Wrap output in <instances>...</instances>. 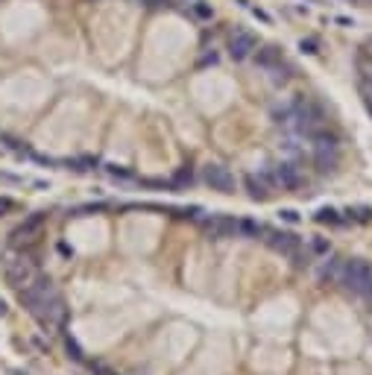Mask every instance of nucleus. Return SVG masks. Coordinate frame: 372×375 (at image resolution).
<instances>
[{
    "instance_id": "f257e3e1",
    "label": "nucleus",
    "mask_w": 372,
    "mask_h": 375,
    "mask_svg": "<svg viewBox=\"0 0 372 375\" xmlns=\"http://www.w3.org/2000/svg\"><path fill=\"white\" fill-rule=\"evenodd\" d=\"M310 141H313V161H316V167L322 173H331L337 167V158H340V141L334 135H328L325 129L316 132Z\"/></svg>"
},
{
    "instance_id": "f03ea898",
    "label": "nucleus",
    "mask_w": 372,
    "mask_h": 375,
    "mask_svg": "<svg viewBox=\"0 0 372 375\" xmlns=\"http://www.w3.org/2000/svg\"><path fill=\"white\" fill-rule=\"evenodd\" d=\"M340 284H346L352 293H370L372 287V267L364 261H343Z\"/></svg>"
},
{
    "instance_id": "7ed1b4c3",
    "label": "nucleus",
    "mask_w": 372,
    "mask_h": 375,
    "mask_svg": "<svg viewBox=\"0 0 372 375\" xmlns=\"http://www.w3.org/2000/svg\"><path fill=\"white\" fill-rule=\"evenodd\" d=\"M3 273H6L9 284L27 287V284L35 279V264H32L27 255H9V258L3 261Z\"/></svg>"
},
{
    "instance_id": "20e7f679",
    "label": "nucleus",
    "mask_w": 372,
    "mask_h": 375,
    "mask_svg": "<svg viewBox=\"0 0 372 375\" xmlns=\"http://www.w3.org/2000/svg\"><path fill=\"white\" fill-rule=\"evenodd\" d=\"M202 176H205V182L211 185V190H220V193H232V190H235V173H232L226 164H217V161L205 164Z\"/></svg>"
},
{
    "instance_id": "39448f33",
    "label": "nucleus",
    "mask_w": 372,
    "mask_h": 375,
    "mask_svg": "<svg viewBox=\"0 0 372 375\" xmlns=\"http://www.w3.org/2000/svg\"><path fill=\"white\" fill-rule=\"evenodd\" d=\"M267 173H270L273 185L281 188V190H293V188L302 185V173H299V167L290 164V161H279V164H273Z\"/></svg>"
},
{
    "instance_id": "423d86ee",
    "label": "nucleus",
    "mask_w": 372,
    "mask_h": 375,
    "mask_svg": "<svg viewBox=\"0 0 372 375\" xmlns=\"http://www.w3.org/2000/svg\"><path fill=\"white\" fill-rule=\"evenodd\" d=\"M258 50V38L249 30H235L229 38V56L232 59H249Z\"/></svg>"
},
{
    "instance_id": "0eeeda50",
    "label": "nucleus",
    "mask_w": 372,
    "mask_h": 375,
    "mask_svg": "<svg viewBox=\"0 0 372 375\" xmlns=\"http://www.w3.org/2000/svg\"><path fill=\"white\" fill-rule=\"evenodd\" d=\"M267 244H270L276 252H284V255H296L299 247H302V241H299L293 232H270Z\"/></svg>"
},
{
    "instance_id": "6e6552de",
    "label": "nucleus",
    "mask_w": 372,
    "mask_h": 375,
    "mask_svg": "<svg viewBox=\"0 0 372 375\" xmlns=\"http://www.w3.org/2000/svg\"><path fill=\"white\" fill-rule=\"evenodd\" d=\"M247 188H249V196H252V199H267L276 185H273L270 173H249L247 176Z\"/></svg>"
},
{
    "instance_id": "1a4fd4ad",
    "label": "nucleus",
    "mask_w": 372,
    "mask_h": 375,
    "mask_svg": "<svg viewBox=\"0 0 372 375\" xmlns=\"http://www.w3.org/2000/svg\"><path fill=\"white\" fill-rule=\"evenodd\" d=\"M252 56H255V64H258L261 70H270V67H276V64L284 62V59H281V50H279V47H273V44L258 47Z\"/></svg>"
},
{
    "instance_id": "9d476101",
    "label": "nucleus",
    "mask_w": 372,
    "mask_h": 375,
    "mask_svg": "<svg viewBox=\"0 0 372 375\" xmlns=\"http://www.w3.org/2000/svg\"><path fill=\"white\" fill-rule=\"evenodd\" d=\"M208 232H211V238H217V241H223V238H232L235 232H238V223L232 217H223V214H217V217H211L208 223Z\"/></svg>"
},
{
    "instance_id": "9b49d317",
    "label": "nucleus",
    "mask_w": 372,
    "mask_h": 375,
    "mask_svg": "<svg viewBox=\"0 0 372 375\" xmlns=\"http://www.w3.org/2000/svg\"><path fill=\"white\" fill-rule=\"evenodd\" d=\"M44 220H47L44 214H32V217L27 220L24 226H18V229L12 232V244H21V241H32V235H35V232H38V229L44 226Z\"/></svg>"
},
{
    "instance_id": "f8f14e48",
    "label": "nucleus",
    "mask_w": 372,
    "mask_h": 375,
    "mask_svg": "<svg viewBox=\"0 0 372 375\" xmlns=\"http://www.w3.org/2000/svg\"><path fill=\"white\" fill-rule=\"evenodd\" d=\"M238 232H241V235H247V238H258V235L264 232V226H261V223H255V220H241V223H238Z\"/></svg>"
},
{
    "instance_id": "ddd939ff",
    "label": "nucleus",
    "mask_w": 372,
    "mask_h": 375,
    "mask_svg": "<svg viewBox=\"0 0 372 375\" xmlns=\"http://www.w3.org/2000/svg\"><path fill=\"white\" fill-rule=\"evenodd\" d=\"M340 273H343V261L340 258H331V261L322 267V276H325V279H337L340 281Z\"/></svg>"
},
{
    "instance_id": "4468645a",
    "label": "nucleus",
    "mask_w": 372,
    "mask_h": 375,
    "mask_svg": "<svg viewBox=\"0 0 372 375\" xmlns=\"http://www.w3.org/2000/svg\"><path fill=\"white\" fill-rule=\"evenodd\" d=\"M193 15H196V18H202V21H211V18H214V9H211L208 3L196 0V3H193Z\"/></svg>"
},
{
    "instance_id": "2eb2a0df",
    "label": "nucleus",
    "mask_w": 372,
    "mask_h": 375,
    "mask_svg": "<svg viewBox=\"0 0 372 375\" xmlns=\"http://www.w3.org/2000/svg\"><path fill=\"white\" fill-rule=\"evenodd\" d=\"M299 50H302V53H308V56H313V53H319V41H316L313 35H308V38H302V41H299Z\"/></svg>"
},
{
    "instance_id": "dca6fc26",
    "label": "nucleus",
    "mask_w": 372,
    "mask_h": 375,
    "mask_svg": "<svg viewBox=\"0 0 372 375\" xmlns=\"http://www.w3.org/2000/svg\"><path fill=\"white\" fill-rule=\"evenodd\" d=\"M316 220H319V223H340V217H337L334 208H319V211H316Z\"/></svg>"
},
{
    "instance_id": "f3484780",
    "label": "nucleus",
    "mask_w": 372,
    "mask_h": 375,
    "mask_svg": "<svg viewBox=\"0 0 372 375\" xmlns=\"http://www.w3.org/2000/svg\"><path fill=\"white\" fill-rule=\"evenodd\" d=\"M281 220H287V223H299V214L293 211V208H284V211H279Z\"/></svg>"
},
{
    "instance_id": "a211bd4d",
    "label": "nucleus",
    "mask_w": 372,
    "mask_h": 375,
    "mask_svg": "<svg viewBox=\"0 0 372 375\" xmlns=\"http://www.w3.org/2000/svg\"><path fill=\"white\" fill-rule=\"evenodd\" d=\"M67 352H70V358H76V361H82V352H79V346L73 343L70 337H67Z\"/></svg>"
},
{
    "instance_id": "6ab92c4d",
    "label": "nucleus",
    "mask_w": 372,
    "mask_h": 375,
    "mask_svg": "<svg viewBox=\"0 0 372 375\" xmlns=\"http://www.w3.org/2000/svg\"><path fill=\"white\" fill-rule=\"evenodd\" d=\"M15 208V202L9 199V196H0V214H6V211H12Z\"/></svg>"
},
{
    "instance_id": "aec40b11",
    "label": "nucleus",
    "mask_w": 372,
    "mask_h": 375,
    "mask_svg": "<svg viewBox=\"0 0 372 375\" xmlns=\"http://www.w3.org/2000/svg\"><path fill=\"white\" fill-rule=\"evenodd\" d=\"M190 179H193V176H190V170H187V167H182V170L176 173V182H187V185H190Z\"/></svg>"
},
{
    "instance_id": "412c9836",
    "label": "nucleus",
    "mask_w": 372,
    "mask_h": 375,
    "mask_svg": "<svg viewBox=\"0 0 372 375\" xmlns=\"http://www.w3.org/2000/svg\"><path fill=\"white\" fill-rule=\"evenodd\" d=\"M361 64H370V70H367V85L372 88V56H364V59H361Z\"/></svg>"
},
{
    "instance_id": "4be33fe9",
    "label": "nucleus",
    "mask_w": 372,
    "mask_h": 375,
    "mask_svg": "<svg viewBox=\"0 0 372 375\" xmlns=\"http://www.w3.org/2000/svg\"><path fill=\"white\" fill-rule=\"evenodd\" d=\"M252 15H255L258 21H264V24H270V21H273V18H270L267 12H261V9H252Z\"/></svg>"
},
{
    "instance_id": "5701e85b",
    "label": "nucleus",
    "mask_w": 372,
    "mask_h": 375,
    "mask_svg": "<svg viewBox=\"0 0 372 375\" xmlns=\"http://www.w3.org/2000/svg\"><path fill=\"white\" fill-rule=\"evenodd\" d=\"M334 21H337V24H343V27H355V21H352V18H334Z\"/></svg>"
},
{
    "instance_id": "b1692460",
    "label": "nucleus",
    "mask_w": 372,
    "mask_h": 375,
    "mask_svg": "<svg viewBox=\"0 0 372 375\" xmlns=\"http://www.w3.org/2000/svg\"><path fill=\"white\" fill-rule=\"evenodd\" d=\"M313 250H316V252H325L328 247H325V241H316V244H313Z\"/></svg>"
},
{
    "instance_id": "393cba45",
    "label": "nucleus",
    "mask_w": 372,
    "mask_h": 375,
    "mask_svg": "<svg viewBox=\"0 0 372 375\" xmlns=\"http://www.w3.org/2000/svg\"><path fill=\"white\" fill-rule=\"evenodd\" d=\"M0 313H6V302H0Z\"/></svg>"
},
{
    "instance_id": "a878e982",
    "label": "nucleus",
    "mask_w": 372,
    "mask_h": 375,
    "mask_svg": "<svg viewBox=\"0 0 372 375\" xmlns=\"http://www.w3.org/2000/svg\"><path fill=\"white\" fill-rule=\"evenodd\" d=\"M367 296H372V287H370V293H367Z\"/></svg>"
},
{
    "instance_id": "bb28decb",
    "label": "nucleus",
    "mask_w": 372,
    "mask_h": 375,
    "mask_svg": "<svg viewBox=\"0 0 372 375\" xmlns=\"http://www.w3.org/2000/svg\"><path fill=\"white\" fill-rule=\"evenodd\" d=\"M370 44H372V35H370Z\"/></svg>"
}]
</instances>
